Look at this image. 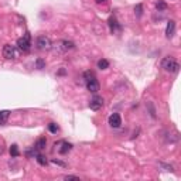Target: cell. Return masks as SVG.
Returning <instances> with one entry per match:
<instances>
[{
  "label": "cell",
  "instance_id": "6da1fadb",
  "mask_svg": "<svg viewBox=\"0 0 181 181\" xmlns=\"http://www.w3.org/2000/svg\"><path fill=\"white\" fill-rule=\"evenodd\" d=\"M161 68H163L164 71H167V72H178L180 65H178V62L175 61L174 58L166 57V58H163V61H161Z\"/></svg>",
  "mask_w": 181,
  "mask_h": 181
},
{
  "label": "cell",
  "instance_id": "7a4b0ae2",
  "mask_svg": "<svg viewBox=\"0 0 181 181\" xmlns=\"http://www.w3.org/2000/svg\"><path fill=\"white\" fill-rule=\"evenodd\" d=\"M17 47L23 51V52H27L30 51L31 48V37H30V33H25L21 38L17 40Z\"/></svg>",
  "mask_w": 181,
  "mask_h": 181
},
{
  "label": "cell",
  "instance_id": "3957f363",
  "mask_svg": "<svg viewBox=\"0 0 181 181\" xmlns=\"http://www.w3.org/2000/svg\"><path fill=\"white\" fill-rule=\"evenodd\" d=\"M37 48L41 51H48L52 48V42H51L50 37L47 36H40L37 38Z\"/></svg>",
  "mask_w": 181,
  "mask_h": 181
},
{
  "label": "cell",
  "instance_id": "277c9868",
  "mask_svg": "<svg viewBox=\"0 0 181 181\" xmlns=\"http://www.w3.org/2000/svg\"><path fill=\"white\" fill-rule=\"evenodd\" d=\"M3 57L7 59H13L17 57V50L14 45H10V44H6L3 47Z\"/></svg>",
  "mask_w": 181,
  "mask_h": 181
},
{
  "label": "cell",
  "instance_id": "5b68a950",
  "mask_svg": "<svg viewBox=\"0 0 181 181\" xmlns=\"http://www.w3.org/2000/svg\"><path fill=\"white\" fill-rule=\"evenodd\" d=\"M103 106V98L102 96H93L89 102V107L92 110H99Z\"/></svg>",
  "mask_w": 181,
  "mask_h": 181
},
{
  "label": "cell",
  "instance_id": "8992f818",
  "mask_svg": "<svg viewBox=\"0 0 181 181\" xmlns=\"http://www.w3.org/2000/svg\"><path fill=\"white\" fill-rule=\"evenodd\" d=\"M86 88L89 92L92 93H96L99 90V82L98 79H96V76H93V78H90L89 81H86Z\"/></svg>",
  "mask_w": 181,
  "mask_h": 181
},
{
  "label": "cell",
  "instance_id": "52a82bcc",
  "mask_svg": "<svg viewBox=\"0 0 181 181\" xmlns=\"http://www.w3.org/2000/svg\"><path fill=\"white\" fill-rule=\"evenodd\" d=\"M74 47H75L74 42L68 41V40H62V41H59L58 45H57V48H58L59 51H62V52H65V51H68V50H72Z\"/></svg>",
  "mask_w": 181,
  "mask_h": 181
},
{
  "label": "cell",
  "instance_id": "ba28073f",
  "mask_svg": "<svg viewBox=\"0 0 181 181\" xmlns=\"http://www.w3.org/2000/svg\"><path fill=\"white\" fill-rule=\"evenodd\" d=\"M174 34H175V21L174 20H170L166 27V37L167 38H173Z\"/></svg>",
  "mask_w": 181,
  "mask_h": 181
},
{
  "label": "cell",
  "instance_id": "9c48e42d",
  "mask_svg": "<svg viewBox=\"0 0 181 181\" xmlns=\"http://www.w3.org/2000/svg\"><path fill=\"white\" fill-rule=\"evenodd\" d=\"M109 124L112 127H119L122 124V118L119 113H112L109 116Z\"/></svg>",
  "mask_w": 181,
  "mask_h": 181
},
{
  "label": "cell",
  "instance_id": "30bf717a",
  "mask_svg": "<svg viewBox=\"0 0 181 181\" xmlns=\"http://www.w3.org/2000/svg\"><path fill=\"white\" fill-rule=\"evenodd\" d=\"M61 144V147L58 149V151L61 153V154H67L68 151H69L71 149H72V144L71 143H67V141H62V143H59Z\"/></svg>",
  "mask_w": 181,
  "mask_h": 181
},
{
  "label": "cell",
  "instance_id": "8fae6325",
  "mask_svg": "<svg viewBox=\"0 0 181 181\" xmlns=\"http://www.w3.org/2000/svg\"><path fill=\"white\" fill-rule=\"evenodd\" d=\"M8 116H10L8 110H0V124H4L8 120Z\"/></svg>",
  "mask_w": 181,
  "mask_h": 181
},
{
  "label": "cell",
  "instance_id": "7c38bea8",
  "mask_svg": "<svg viewBox=\"0 0 181 181\" xmlns=\"http://www.w3.org/2000/svg\"><path fill=\"white\" fill-rule=\"evenodd\" d=\"M109 27H110V31H112V33H115V31L119 28V24H118L115 17H110L109 19Z\"/></svg>",
  "mask_w": 181,
  "mask_h": 181
},
{
  "label": "cell",
  "instance_id": "4fadbf2b",
  "mask_svg": "<svg viewBox=\"0 0 181 181\" xmlns=\"http://www.w3.org/2000/svg\"><path fill=\"white\" fill-rule=\"evenodd\" d=\"M45 144H47V140H45V137H40L38 140L36 141V149L37 150H42L45 147Z\"/></svg>",
  "mask_w": 181,
  "mask_h": 181
},
{
  "label": "cell",
  "instance_id": "5bb4252c",
  "mask_svg": "<svg viewBox=\"0 0 181 181\" xmlns=\"http://www.w3.org/2000/svg\"><path fill=\"white\" fill-rule=\"evenodd\" d=\"M98 68H99V69H106V68H109V62H107L106 59H99V61H98Z\"/></svg>",
  "mask_w": 181,
  "mask_h": 181
},
{
  "label": "cell",
  "instance_id": "9a60e30c",
  "mask_svg": "<svg viewBox=\"0 0 181 181\" xmlns=\"http://www.w3.org/2000/svg\"><path fill=\"white\" fill-rule=\"evenodd\" d=\"M156 7H157V10H158V11H164V10H167V4L163 2V0H158V2L156 3Z\"/></svg>",
  "mask_w": 181,
  "mask_h": 181
},
{
  "label": "cell",
  "instance_id": "2e32d148",
  "mask_svg": "<svg viewBox=\"0 0 181 181\" xmlns=\"http://www.w3.org/2000/svg\"><path fill=\"white\" fill-rule=\"evenodd\" d=\"M10 154L13 156V157H17V156L20 154V153H19V147H17V144H11V146H10Z\"/></svg>",
  "mask_w": 181,
  "mask_h": 181
},
{
  "label": "cell",
  "instance_id": "e0dca14e",
  "mask_svg": "<svg viewBox=\"0 0 181 181\" xmlns=\"http://www.w3.org/2000/svg\"><path fill=\"white\" fill-rule=\"evenodd\" d=\"M37 161H38V164H41V166H47V163H48L47 158L41 154H37Z\"/></svg>",
  "mask_w": 181,
  "mask_h": 181
},
{
  "label": "cell",
  "instance_id": "ac0fdd59",
  "mask_svg": "<svg viewBox=\"0 0 181 181\" xmlns=\"http://www.w3.org/2000/svg\"><path fill=\"white\" fill-rule=\"evenodd\" d=\"M95 76V74L93 72H90V71H86V72H84V78H85V81H89L90 78H93Z\"/></svg>",
  "mask_w": 181,
  "mask_h": 181
},
{
  "label": "cell",
  "instance_id": "d6986e66",
  "mask_svg": "<svg viewBox=\"0 0 181 181\" xmlns=\"http://www.w3.org/2000/svg\"><path fill=\"white\" fill-rule=\"evenodd\" d=\"M48 130H50L51 133H57V132H58V127H57L55 123H50V124H48Z\"/></svg>",
  "mask_w": 181,
  "mask_h": 181
},
{
  "label": "cell",
  "instance_id": "ffe728a7",
  "mask_svg": "<svg viewBox=\"0 0 181 181\" xmlns=\"http://www.w3.org/2000/svg\"><path fill=\"white\" fill-rule=\"evenodd\" d=\"M36 65H37V68H38V69H42V68L45 67V62L42 61L41 58H38V59L36 61Z\"/></svg>",
  "mask_w": 181,
  "mask_h": 181
},
{
  "label": "cell",
  "instance_id": "44dd1931",
  "mask_svg": "<svg viewBox=\"0 0 181 181\" xmlns=\"http://www.w3.org/2000/svg\"><path fill=\"white\" fill-rule=\"evenodd\" d=\"M141 10H143V7H141V4H137L134 7V13L137 14V17H140L141 16Z\"/></svg>",
  "mask_w": 181,
  "mask_h": 181
},
{
  "label": "cell",
  "instance_id": "7402d4cb",
  "mask_svg": "<svg viewBox=\"0 0 181 181\" xmlns=\"http://www.w3.org/2000/svg\"><path fill=\"white\" fill-rule=\"evenodd\" d=\"M51 161H52L54 164H58V166H62V167H65V166H67V164H65V163H62V161H59V160H55V158H52V160H51Z\"/></svg>",
  "mask_w": 181,
  "mask_h": 181
},
{
  "label": "cell",
  "instance_id": "603a6c76",
  "mask_svg": "<svg viewBox=\"0 0 181 181\" xmlns=\"http://www.w3.org/2000/svg\"><path fill=\"white\" fill-rule=\"evenodd\" d=\"M64 178H65V180H79L76 175H65Z\"/></svg>",
  "mask_w": 181,
  "mask_h": 181
},
{
  "label": "cell",
  "instance_id": "cb8c5ba5",
  "mask_svg": "<svg viewBox=\"0 0 181 181\" xmlns=\"http://www.w3.org/2000/svg\"><path fill=\"white\" fill-rule=\"evenodd\" d=\"M95 2L98 3V4H101V3H105V2H106V0H95Z\"/></svg>",
  "mask_w": 181,
  "mask_h": 181
}]
</instances>
